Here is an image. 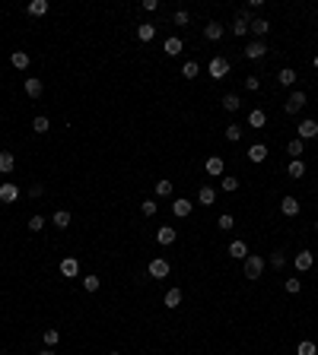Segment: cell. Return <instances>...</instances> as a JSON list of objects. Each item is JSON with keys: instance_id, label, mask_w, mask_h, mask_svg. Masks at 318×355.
<instances>
[{"instance_id": "6da1fadb", "label": "cell", "mask_w": 318, "mask_h": 355, "mask_svg": "<svg viewBox=\"0 0 318 355\" xmlns=\"http://www.w3.org/2000/svg\"><path fill=\"white\" fill-rule=\"evenodd\" d=\"M264 267H267V260L261 257V254H248L245 257V279H261Z\"/></svg>"}, {"instance_id": "7a4b0ae2", "label": "cell", "mask_w": 318, "mask_h": 355, "mask_svg": "<svg viewBox=\"0 0 318 355\" xmlns=\"http://www.w3.org/2000/svg\"><path fill=\"white\" fill-rule=\"evenodd\" d=\"M302 108H305V92H302V89H296V92H290V98L283 101V111H286V114H299Z\"/></svg>"}, {"instance_id": "3957f363", "label": "cell", "mask_w": 318, "mask_h": 355, "mask_svg": "<svg viewBox=\"0 0 318 355\" xmlns=\"http://www.w3.org/2000/svg\"><path fill=\"white\" fill-rule=\"evenodd\" d=\"M296 134H299V140H302V143H305V140H315V137H318V121H312V117L299 121V127H296Z\"/></svg>"}, {"instance_id": "277c9868", "label": "cell", "mask_w": 318, "mask_h": 355, "mask_svg": "<svg viewBox=\"0 0 318 355\" xmlns=\"http://www.w3.org/2000/svg\"><path fill=\"white\" fill-rule=\"evenodd\" d=\"M210 76L213 79H226L229 76V60L226 57H210Z\"/></svg>"}, {"instance_id": "5b68a950", "label": "cell", "mask_w": 318, "mask_h": 355, "mask_svg": "<svg viewBox=\"0 0 318 355\" xmlns=\"http://www.w3.org/2000/svg\"><path fill=\"white\" fill-rule=\"evenodd\" d=\"M264 54H267L264 38H255V42H248V45H245V57H248V60H261Z\"/></svg>"}, {"instance_id": "8992f818", "label": "cell", "mask_w": 318, "mask_h": 355, "mask_svg": "<svg viewBox=\"0 0 318 355\" xmlns=\"http://www.w3.org/2000/svg\"><path fill=\"white\" fill-rule=\"evenodd\" d=\"M169 260H163V257H156V260H150V267H146V273H150L153 279H166L169 276Z\"/></svg>"}, {"instance_id": "52a82bcc", "label": "cell", "mask_w": 318, "mask_h": 355, "mask_svg": "<svg viewBox=\"0 0 318 355\" xmlns=\"http://www.w3.org/2000/svg\"><path fill=\"white\" fill-rule=\"evenodd\" d=\"M204 171H207L210 178H223V171H226V162H223L220 156H210V159L204 162Z\"/></svg>"}, {"instance_id": "ba28073f", "label": "cell", "mask_w": 318, "mask_h": 355, "mask_svg": "<svg viewBox=\"0 0 318 355\" xmlns=\"http://www.w3.org/2000/svg\"><path fill=\"white\" fill-rule=\"evenodd\" d=\"M57 270H61V276L73 279V276H80V260L76 257H64L61 263H57Z\"/></svg>"}, {"instance_id": "9c48e42d", "label": "cell", "mask_w": 318, "mask_h": 355, "mask_svg": "<svg viewBox=\"0 0 318 355\" xmlns=\"http://www.w3.org/2000/svg\"><path fill=\"white\" fill-rule=\"evenodd\" d=\"M191 209H194V203H191V200H185V197L172 200V212H175L178 219H188V216H191Z\"/></svg>"}, {"instance_id": "30bf717a", "label": "cell", "mask_w": 318, "mask_h": 355, "mask_svg": "<svg viewBox=\"0 0 318 355\" xmlns=\"http://www.w3.org/2000/svg\"><path fill=\"white\" fill-rule=\"evenodd\" d=\"M42 92H45V83H42V79H38V76H26V95L35 101Z\"/></svg>"}, {"instance_id": "8fae6325", "label": "cell", "mask_w": 318, "mask_h": 355, "mask_svg": "<svg viewBox=\"0 0 318 355\" xmlns=\"http://www.w3.org/2000/svg\"><path fill=\"white\" fill-rule=\"evenodd\" d=\"M280 212L286 219H296V216H299V200H296V197H283L280 200Z\"/></svg>"}, {"instance_id": "7c38bea8", "label": "cell", "mask_w": 318, "mask_h": 355, "mask_svg": "<svg viewBox=\"0 0 318 355\" xmlns=\"http://www.w3.org/2000/svg\"><path fill=\"white\" fill-rule=\"evenodd\" d=\"M175 228L172 225H159V231H156V241H159V245H163V248H169V245H175Z\"/></svg>"}, {"instance_id": "4fadbf2b", "label": "cell", "mask_w": 318, "mask_h": 355, "mask_svg": "<svg viewBox=\"0 0 318 355\" xmlns=\"http://www.w3.org/2000/svg\"><path fill=\"white\" fill-rule=\"evenodd\" d=\"M163 51H166L169 57H178V54H182V51H185V42H182V38H178V35H172V38H166Z\"/></svg>"}, {"instance_id": "5bb4252c", "label": "cell", "mask_w": 318, "mask_h": 355, "mask_svg": "<svg viewBox=\"0 0 318 355\" xmlns=\"http://www.w3.org/2000/svg\"><path fill=\"white\" fill-rule=\"evenodd\" d=\"M16 200H19V187L16 184H10V181L0 184V203H16Z\"/></svg>"}, {"instance_id": "9a60e30c", "label": "cell", "mask_w": 318, "mask_h": 355, "mask_svg": "<svg viewBox=\"0 0 318 355\" xmlns=\"http://www.w3.org/2000/svg\"><path fill=\"white\" fill-rule=\"evenodd\" d=\"M248 32H255V38H264L267 32H271V23H267V19H261V16H255L252 26H248Z\"/></svg>"}, {"instance_id": "2e32d148", "label": "cell", "mask_w": 318, "mask_h": 355, "mask_svg": "<svg viewBox=\"0 0 318 355\" xmlns=\"http://www.w3.org/2000/svg\"><path fill=\"white\" fill-rule=\"evenodd\" d=\"M223 32H226V29H223L220 23H213V19L204 26V38H207V42H220V38H223Z\"/></svg>"}, {"instance_id": "e0dca14e", "label": "cell", "mask_w": 318, "mask_h": 355, "mask_svg": "<svg viewBox=\"0 0 318 355\" xmlns=\"http://www.w3.org/2000/svg\"><path fill=\"white\" fill-rule=\"evenodd\" d=\"M296 270H299V273H305V270H312V263H315V257H312V251H299V254H296Z\"/></svg>"}, {"instance_id": "ac0fdd59", "label": "cell", "mask_w": 318, "mask_h": 355, "mask_svg": "<svg viewBox=\"0 0 318 355\" xmlns=\"http://www.w3.org/2000/svg\"><path fill=\"white\" fill-rule=\"evenodd\" d=\"M197 203H201V206H213V203H216V190L210 184H204L201 190H197Z\"/></svg>"}, {"instance_id": "d6986e66", "label": "cell", "mask_w": 318, "mask_h": 355, "mask_svg": "<svg viewBox=\"0 0 318 355\" xmlns=\"http://www.w3.org/2000/svg\"><path fill=\"white\" fill-rule=\"evenodd\" d=\"M13 168H16V156L4 149V152H0V175H10Z\"/></svg>"}, {"instance_id": "ffe728a7", "label": "cell", "mask_w": 318, "mask_h": 355, "mask_svg": "<svg viewBox=\"0 0 318 355\" xmlns=\"http://www.w3.org/2000/svg\"><path fill=\"white\" fill-rule=\"evenodd\" d=\"M163 304H166L169 311H175L178 304H182V289H169V292H166V298H163Z\"/></svg>"}, {"instance_id": "44dd1931", "label": "cell", "mask_w": 318, "mask_h": 355, "mask_svg": "<svg viewBox=\"0 0 318 355\" xmlns=\"http://www.w3.org/2000/svg\"><path fill=\"white\" fill-rule=\"evenodd\" d=\"M137 38H140V42H153V38H156V26L153 23H140V26H137Z\"/></svg>"}, {"instance_id": "7402d4cb", "label": "cell", "mask_w": 318, "mask_h": 355, "mask_svg": "<svg viewBox=\"0 0 318 355\" xmlns=\"http://www.w3.org/2000/svg\"><path fill=\"white\" fill-rule=\"evenodd\" d=\"M267 124V114H264V111L261 108H255V111H248V127H258V130H261Z\"/></svg>"}, {"instance_id": "603a6c76", "label": "cell", "mask_w": 318, "mask_h": 355, "mask_svg": "<svg viewBox=\"0 0 318 355\" xmlns=\"http://www.w3.org/2000/svg\"><path fill=\"white\" fill-rule=\"evenodd\" d=\"M229 257H235V260H245L248 257V245H245V241H232V245H229Z\"/></svg>"}, {"instance_id": "cb8c5ba5", "label": "cell", "mask_w": 318, "mask_h": 355, "mask_svg": "<svg viewBox=\"0 0 318 355\" xmlns=\"http://www.w3.org/2000/svg\"><path fill=\"white\" fill-rule=\"evenodd\" d=\"M153 190H156V197H172V190H175V184H172V181H169V178H159Z\"/></svg>"}, {"instance_id": "d4e9b609", "label": "cell", "mask_w": 318, "mask_h": 355, "mask_svg": "<svg viewBox=\"0 0 318 355\" xmlns=\"http://www.w3.org/2000/svg\"><path fill=\"white\" fill-rule=\"evenodd\" d=\"M70 212H67V209H57L54 212V216H51V222H54V228H70Z\"/></svg>"}, {"instance_id": "484cf974", "label": "cell", "mask_w": 318, "mask_h": 355, "mask_svg": "<svg viewBox=\"0 0 318 355\" xmlns=\"http://www.w3.org/2000/svg\"><path fill=\"white\" fill-rule=\"evenodd\" d=\"M248 159H252V162H264V159H267V146H264V143L248 146Z\"/></svg>"}, {"instance_id": "4316f807", "label": "cell", "mask_w": 318, "mask_h": 355, "mask_svg": "<svg viewBox=\"0 0 318 355\" xmlns=\"http://www.w3.org/2000/svg\"><path fill=\"white\" fill-rule=\"evenodd\" d=\"M26 13L29 16H45L48 13V0H32V4L26 7Z\"/></svg>"}, {"instance_id": "83f0119b", "label": "cell", "mask_w": 318, "mask_h": 355, "mask_svg": "<svg viewBox=\"0 0 318 355\" xmlns=\"http://www.w3.org/2000/svg\"><path fill=\"white\" fill-rule=\"evenodd\" d=\"M277 83H280V86H293L296 83V70L293 67H283L280 73H277Z\"/></svg>"}, {"instance_id": "f1b7e54d", "label": "cell", "mask_w": 318, "mask_h": 355, "mask_svg": "<svg viewBox=\"0 0 318 355\" xmlns=\"http://www.w3.org/2000/svg\"><path fill=\"white\" fill-rule=\"evenodd\" d=\"M197 73H201V64H197V60H185L182 64V76L185 79H194Z\"/></svg>"}, {"instance_id": "f546056e", "label": "cell", "mask_w": 318, "mask_h": 355, "mask_svg": "<svg viewBox=\"0 0 318 355\" xmlns=\"http://www.w3.org/2000/svg\"><path fill=\"white\" fill-rule=\"evenodd\" d=\"M223 108L226 111H238V108H242V98H238L235 92H226L223 95Z\"/></svg>"}, {"instance_id": "4dcf8cb0", "label": "cell", "mask_w": 318, "mask_h": 355, "mask_svg": "<svg viewBox=\"0 0 318 355\" xmlns=\"http://www.w3.org/2000/svg\"><path fill=\"white\" fill-rule=\"evenodd\" d=\"M32 130L35 134H48V130H51V121H48L45 114H38V117H32Z\"/></svg>"}, {"instance_id": "1f68e13d", "label": "cell", "mask_w": 318, "mask_h": 355, "mask_svg": "<svg viewBox=\"0 0 318 355\" xmlns=\"http://www.w3.org/2000/svg\"><path fill=\"white\" fill-rule=\"evenodd\" d=\"M286 175H290V178H302V175H305V165H302V159H293L290 165H286Z\"/></svg>"}, {"instance_id": "d6a6232c", "label": "cell", "mask_w": 318, "mask_h": 355, "mask_svg": "<svg viewBox=\"0 0 318 355\" xmlns=\"http://www.w3.org/2000/svg\"><path fill=\"white\" fill-rule=\"evenodd\" d=\"M10 64H13L16 70H26V67H29V54H26V51H13V57H10Z\"/></svg>"}, {"instance_id": "836d02e7", "label": "cell", "mask_w": 318, "mask_h": 355, "mask_svg": "<svg viewBox=\"0 0 318 355\" xmlns=\"http://www.w3.org/2000/svg\"><path fill=\"white\" fill-rule=\"evenodd\" d=\"M286 152H290V156H293V159H299V156H302V152H305V143H302V140H299V137H296V140H290V143H286Z\"/></svg>"}, {"instance_id": "e575fe53", "label": "cell", "mask_w": 318, "mask_h": 355, "mask_svg": "<svg viewBox=\"0 0 318 355\" xmlns=\"http://www.w3.org/2000/svg\"><path fill=\"white\" fill-rule=\"evenodd\" d=\"M42 339H45V346H48V349H54L57 342H61V333H57V330H45V333H42Z\"/></svg>"}, {"instance_id": "d590c367", "label": "cell", "mask_w": 318, "mask_h": 355, "mask_svg": "<svg viewBox=\"0 0 318 355\" xmlns=\"http://www.w3.org/2000/svg\"><path fill=\"white\" fill-rule=\"evenodd\" d=\"M229 29H232V35H235V38H242V35H248V23H245V19H238V16H235V23H232Z\"/></svg>"}, {"instance_id": "8d00e7d4", "label": "cell", "mask_w": 318, "mask_h": 355, "mask_svg": "<svg viewBox=\"0 0 318 355\" xmlns=\"http://www.w3.org/2000/svg\"><path fill=\"white\" fill-rule=\"evenodd\" d=\"M220 187L226 190V194H235V190H238V178H235V175H229V178H223V181H220Z\"/></svg>"}, {"instance_id": "74e56055", "label": "cell", "mask_w": 318, "mask_h": 355, "mask_svg": "<svg viewBox=\"0 0 318 355\" xmlns=\"http://www.w3.org/2000/svg\"><path fill=\"white\" fill-rule=\"evenodd\" d=\"M226 140H229V143H238V140H242V127L229 124V127H226Z\"/></svg>"}, {"instance_id": "f35d334b", "label": "cell", "mask_w": 318, "mask_h": 355, "mask_svg": "<svg viewBox=\"0 0 318 355\" xmlns=\"http://www.w3.org/2000/svg\"><path fill=\"white\" fill-rule=\"evenodd\" d=\"M271 267H274V270H283V267H286V254H283V251H274V254H271Z\"/></svg>"}, {"instance_id": "ab89813d", "label": "cell", "mask_w": 318, "mask_h": 355, "mask_svg": "<svg viewBox=\"0 0 318 355\" xmlns=\"http://www.w3.org/2000/svg\"><path fill=\"white\" fill-rule=\"evenodd\" d=\"M296 355H318V346L305 339V342H299V349H296Z\"/></svg>"}, {"instance_id": "60d3db41", "label": "cell", "mask_w": 318, "mask_h": 355, "mask_svg": "<svg viewBox=\"0 0 318 355\" xmlns=\"http://www.w3.org/2000/svg\"><path fill=\"white\" fill-rule=\"evenodd\" d=\"M99 286H102V282H99V276H83V289H86V292H99Z\"/></svg>"}, {"instance_id": "b9f144b4", "label": "cell", "mask_w": 318, "mask_h": 355, "mask_svg": "<svg viewBox=\"0 0 318 355\" xmlns=\"http://www.w3.org/2000/svg\"><path fill=\"white\" fill-rule=\"evenodd\" d=\"M216 225H220V228H223V231H229V228H232V225H235V219H232V216H229V212H223V216H220V219H216Z\"/></svg>"}, {"instance_id": "7bdbcfd3", "label": "cell", "mask_w": 318, "mask_h": 355, "mask_svg": "<svg viewBox=\"0 0 318 355\" xmlns=\"http://www.w3.org/2000/svg\"><path fill=\"white\" fill-rule=\"evenodd\" d=\"M140 212H143V216H156V200H153V197L143 200V203H140Z\"/></svg>"}, {"instance_id": "ee69618b", "label": "cell", "mask_w": 318, "mask_h": 355, "mask_svg": "<svg viewBox=\"0 0 318 355\" xmlns=\"http://www.w3.org/2000/svg\"><path fill=\"white\" fill-rule=\"evenodd\" d=\"M29 228H32V231H42V228H45V216H38V212H35V216L29 219Z\"/></svg>"}, {"instance_id": "f6af8a7d", "label": "cell", "mask_w": 318, "mask_h": 355, "mask_svg": "<svg viewBox=\"0 0 318 355\" xmlns=\"http://www.w3.org/2000/svg\"><path fill=\"white\" fill-rule=\"evenodd\" d=\"M245 89H248V92H258V89H261V79H258V76H245Z\"/></svg>"}, {"instance_id": "bcb514c9", "label": "cell", "mask_w": 318, "mask_h": 355, "mask_svg": "<svg viewBox=\"0 0 318 355\" xmlns=\"http://www.w3.org/2000/svg\"><path fill=\"white\" fill-rule=\"evenodd\" d=\"M299 289H302L299 279H286V292H290V295H299Z\"/></svg>"}, {"instance_id": "7dc6e473", "label": "cell", "mask_w": 318, "mask_h": 355, "mask_svg": "<svg viewBox=\"0 0 318 355\" xmlns=\"http://www.w3.org/2000/svg\"><path fill=\"white\" fill-rule=\"evenodd\" d=\"M188 19H191V16H188L185 10H178V13L172 16V23H175V26H188Z\"/></svg>"}, {"instance_id": "c3c4849f", "label": "cell", "mask_w": 318, "mask_h": 355, "mask_svg": "<svg viewBox=\"0 0 318 355\" xmlns=\"http://www.w3.org/2000/svg\"><path fill=\"white\" fill-rule=\"evenodd\" d=\"M235 16H238V19H245V23H248V26H252V19H255V16H252V10H238V13H235Z\"/></svg>"}, {"instance_id": "681fc988", "label": "cell", "mask_w": 318, "mask_h": 355, "mask_svg": "<svg viewBox=\"0 0 318 355\" xmlns=\"http://www.w3.org/2000/svg\"><path fill=\"white\" fill-rule=\"evenodd\" d=\"M42 194H45L42 184H32V187H29V197H42Z\"/></svg>"}, {"instance_id": "f907efd6", "label": "cell", "mask_w": 318, "mask_h": 355, "mask_svg": "<svg viewBox=\"0 0 318 355\" xmlns=\"http://www.w3.org/2000/svg\"><path fill=\"white\" fill-rule=\"evenodd\" d=\"M143 10H146V13H153V10H159V0H143Z\"/></svg>"}, {"instance_id": "816d5d0a", "label": "cell", "mask_w": 318, "mask_h": 355, "mask_svg": "<svg viewBox=\"0 0 318 355\" xmlns=\"http://www.w3.org/2000/svg\"><path fill=\"white\" fill-rule=\"evenodd\" d=\"M38 355H57L54 349H42V352H38Z\"/></svg>"}, {"instance_id": "f5cc1de1", "label": "cell", "mask_w": 318, "mask_h": 355, "mask_svg": "<svg viewBox=\"0 0 318 355\" xmlns=\"http://www.w3.org/2000/svg\"><path fill=\"white\" fill-rule=\"evenodd\" d=\"M312 64H315V70H318V54H315V57H312Z\"/></svg>"}, {"instance_id": "db71d44e", "label": "cell", "mask_w": 318, "mask_h": 355, "mask_svg": "<svg viewBox=\"0 0 318 355\" xmlns=\"http://www.w3.org/2000/svg\"><path fill=\"white\" fill-rule=\"evenodd\" d=\"M108 355H121V352H108Z\"/></svg>"}, {"instance_id": "11a10c76", "label": "cell", "mask_w": 318, "mask_h": 355, "mask_svg": "<svg viewBox=\"0 0 318 355\" xmlns=\"http://www.w3.org/2000/svg\"><path fill=\"white\" fill-rule=\"evenodd\" d=\"M315 231H318V219H315Z\"/></svg>"}]
</instances>
